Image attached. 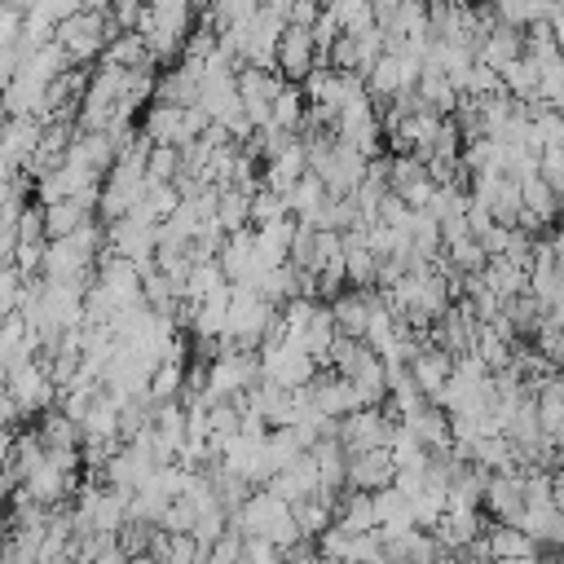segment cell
<instances>
[{
	"mask_svg": "<svg viewBox=\"0 0 564 564\" xmlns=\"http://www.w3.org/2000/svg\"><path fill=\"white\" fill-rule=\"evenodd\" d=\"M234 529L247 533V538H264V542H273L278 551H295L300 542H308V538L300 533V524H295L291 502L278 498L273 489L251 494V498L242 502V511L234 516Z\"/></svg>",
	"mask_w": 564,
	"mask_h": 564,
	"instance_id": "cell-1",
	"label": "cell"
},
{
	"mask_svg": "<svg viewBox=\"0 0 564 564\" xmlns=\"http://www.w3.org/2000/svg\"><path fill=\"white\" fill-rule=\"evenodd\" d=\"M278 322V308L256 286H234L229 300V330L220 339V352H260L269 330Z\"/></svg>",
	"mask_w": 564,
	"mask_h": 564,
	"instance_id": "cell-2",
	"label": "cell"
},
{
	"mask_svg": "<svg viewBox=\"0 0 564 564\" xmlns=\"http://www.w3.org/2000/svg\"><path fill=\"white\" fill-rule=\"evenodd\" d=\"M159 242H163V225L150 220V216H141V212H132V216L106 225V251H115V256L141 264V273H154V269H159V264H154Z\"/></svg>",
	"mask_w": 564,
	"mask_h": 564,
	"instance_id": "cell-3",
	"label": "cell"
},
{
	"mask_svg": "<svg viewBox=\"0 0 564 564\" xmlns=\"http://www.w3.org/2000/svg\"><path fill=\"white\" fill-rule=\"evenodd\" d=\"M115 35H119V31H115L110 13H93V9H79L75 18H66V22L57 26V40H62V48L70 53L75 66L106 57V44H110Z\"/></svg>",
	"mask_w": 564,
	"mask_h": 564,
	"instance_id": "cell-4",
	"label": "cell"
},
{
	"mask_svg": "<svg viewBox=\"0 0 564 564\" xmlns=\"http://www.w3.org/2000/svg\"><path fill=\"white\" fill-rule=\"evenodd\" d=\"M260 352H216L207 361V392L212 401H238L260 383Z\"/></svg>",
	"mask_w": 564,
	"mask_h": 564,
	"instance_id": "cell-5",
	"label": "cell"
},
{
	"mask_svg": "<svg viewBox=\"0 0 564 564\" xmlns=\"http://www.w3.org/2000/svg\"><path fill=\"white\" fill-rule=\"evenodd\" d=\"M397 432V414L388 405H366L348 419H339V445L348 454H370V449H388Z\"/></svg>",
	"mask_w": 564,
	"mask_h": 564,
	"instance_id": "cell-6",
	"label": "cell"
},
{
	"mask_svg": "<svg viewBox=\"0 0 564 564\" xmlns=\"http://www.w3.org/2000/svg\"><path fill=\"white\" fill-rule=\"evenodd\" d=\"M260 375L295 392V388H308V383L317 379V361H313L300 344L278 339V344H264V348H260Z\"/></svg>",
	"mask_w": 564,
	"mask_h": 564,
	"instance_id": "cell-7",
	"label": "cell"
},
{
	"mask_svg": "<svg viewBox=\"0 0 564 564\" xmlns=\"http://www.w3.org/2000/svg\"><path fill=\"white\" fill-rule=\"evenodd\" d=\"M220 467L251 480V485H269L273 480V467H269V436H251V432H238L220 445Z\"/></svg>",
	"mask_w": 564,
	"mask_h": 564,
	"instance_id": "cell-8",
	"label": "cell"
},
{
	"mask_svg": "<svg viewBox=\"0 0 564 564\" xmlns=\"http://www.w3.org/2000/svg\"><path fill=\"white\" fill-rule=\"evenodd\" d=\"M480 326H485V322L471 313V304H467V300H458V304H449V308H445V317L432 326V335H427V339H432L436 348H445L449 357H467V352H476Z\"/></svg>",
	"mask_w": 564,
	"mask_h": 564,
	"instance_id": "cell-9",
	"label": "cell"
},
{
	"mask_svg": "<svg viewBox=\"0 0 564 564\" xmlns=\"http://www.w3.org/2000/svg\"><path fill=\"white\" fill-rule=\"evenodd\" d=\"M322 66V48H317V35L308 26H286L282 44H278V75L286 84H304L313 70Z\"/></svg>",
	"mask_w": 564,
	"mask_h": 564,
	"instance_id": "cell-10",
	"label": "cell"
},
{
	"mask_svg": "<svg viewBox=\"0 0 564 564\" xmlns=\"http://www.w3.org/2000/svg\"><path fill=\"white\" fill-rule=\"evenodd\" d=\"M308 397H313V410H317V414H326V419H348V414L366 410V405H361L357 383H352V379H344L339 370L317 375V379L308 383Z\"/></svg>",
	"mask_w": 564,
	"mask_h": 564,
	"instance_id": "cell-11",
	"label": "cell"
},
{
	"mask_svg": "<svg viewBox=\"0 0 564 564\" xmlns=\"http://www.w3.org/2000/svg\"><path fill=\"white\" fill-rule=\"evenodd\" d=\"M520 194H524V212H520V229L533 238L542 229H551L560 216H564V198L542 181V176H524L520 181Z\"/></svg>",
	"mask_w": 564,
	"mask_h": 564,
	"instance_id": "cell-12",
	"label": "cell"
},
{
	"mask_svg": "<svg viewBox=\"0 0 564 564\" xmlns=\"http://www.w3.org/2000/svg\"><path fill=\"white\" fill-rule=\"evenodd\" d=\"M529 498H524V471H498L485 485V511L502 524H520Z\"/></svg>",
	"mask_w": 564,
	"mask_h": 564,
	"instance_id": "cell-13",
	"label": "cell"
},
{
	"mask_svg": "<svg viewBox=\"0 0 564 564\" xmlns=\"http://www.w3.org/2000/svg\"><path fill=\"white\" fill-rule=\"evenodd\" d=\"M397 485V458L392 449H370V454H348V489L379 494Z\"/></svg>",
	"mask_w": 564,
	"mask_h": 564,
	"instance_id": "cell-14",
	"label": "cell"
},
{
	"mask_svg": "<svg viewBox=\"0 0 564 564\" xmlns=\"http://www.w3.org/2000/svg\"><path fill=\"white\" fill-rule=\"evenodd\" d=\"M454 366H458V357H449L445 348H436L432 339L414 352V361H410V375H414V383L423 388V397L427 401H436L441 397V388L454 379Z\"/></svg>",
	"mask_w": 564,
	"mask_h": 564,
	"instance_id": "cell-15",
	"label": "cell"
},
{
	"mask_svg": "<svg viewBox=\"0 0 564 564\" xmlns=\"http://www.w3.org/2000/svg\"><path fill=\"white\" fill-rule=\"evenodd\" d=\"M383 546H388V560L397 564H449V551L432 529H410L401 538H388Z\"/></svg>",
	"mask_w": 564,
	"mask_h": 564,
	"instance_id": "cell-16",
	"label": "cell"
},
{
	"mask_svg": "<svg viewBox=\"0 0 564 564\" xmlns=\"http://www.w3.org/2000/svg\"><path fill=\"white\" fill-rule=\"evenodd\" d=\"M485 520H480V507H449L445 511V520L432 529L441 542H445V551L454 555V551H467V546H476L480 538H485Z\"/></svg>",
	"mask_w": 564,
	"mask_h": 564,
	"instance_id": "cell-17",
	"label": "cell"
},
{
	"mask_svg": "<svg viewBox=\"0 0 564 564\" xmlns=\"http://www.w3.org/2000/svg\"><path fill=\"white\" fill-rule=\"evenodd\" d=\"M480 546H485L494 560H502V564H516V560H538V542H533V538H529L520 524H502V520H494V524L485 529Z\"/></svg>",
	"mask_w": 564,
	"mask_h": 564,
	"instance_id": "cell-18",
	"label": "cell"
},
{
	"mask_svg": "<svg viewBox=\"0 0 564 564\" xmlns=\"http://www.w3.org/2000/svg\"><path fill=\"white\" fill-rule=\"evenodd\" d=\"M141 132L154 141V145H176L185 141V106H172V101H150L141 110Z\"/></svg>",
	"mask_w": 564,
	"mask_h": 564,
	"instance_id": "cell-19",
	"label": "cell"
},
{
	"mask_svg": "<svg viewBox=\"0 0 564 564\" xmlns=\"http://www.w3.org/2000/svg\"><path fill=\"white\" fill-rule=\"evenodd\" d=\"M269 489H273L278 498H286V502H300V498H308V494H322V471H317L313 449H308L304 458H295L291 467H282V471L269 480Z\"/></svg>",
	"mask_w": 564,
	"mask_h": 564,
	"instance_id": "cell-20",
	"label": "cell"
},
{
	"mask_svg": "<svg viewBox=\"0 0 564 564\" xmlns=\"http://www.w3.org/2000/svg\"><path fill=\"white\" fill-rule=\"evenodd\" d=\"M375 516H379V538H383V542H388V538H401V533H410V529H419L414 502H410L397 485H388V489L375 494Z\"/></svg>",
	"mask_w": 564,
	"mask_h": 564,
	"instance_id": "cell-21",
	"label": "cell"
},
{
	"mask_svg": "<svg viewBox=\"0 0 564 564\" xmlns=\"http://www.w3.org/2000/svg\"><path fill=\"white\" fill-rule=\"evenodd\" d=\"M375 300H379V291H357V286H348L344 295H335V300H330V313H335V322H339V335L366 339Z\"/></svg>",
	"mask_w": 564,
	"mask_h": 564,
	"instance_id": "cell-22",
	"label": "cell"
},
{
	"mask_svg": "<svg viewBox=\"0 0 564 564\" xmlns=\"http://www.w3.org/2000/svg\"><path fill=\"white\" fill-rule=\"evenodd\" d=\"M520 57H524V31H516V26H507V22H498V26L480 40V48H476V62L494 66L498 75H502L511 62H520Z\"/></svg>",
	"mask_w": 564,
	"mask_h": 564,
	"instance_id": "cell-23",
	"label": "cell"
},
{
	"mask_svg": "<svg viewBox=\"0 0 564 564\" xmlns=\"http://www.w3.org/2000/svg\"><path fill=\"white\" fill-rule=\"evenodd\" d=\"M291 511H295V524H300L304 538H322V533L339 520V494H330V489L308 494V498L291 502Z\"/></svg>",
	"mask_w": 564,
	"mask_h": 564,
	"instance_id": "cell-24",
	"label": "cell"
},
{
	"mask_svg": "<svg viewBox=\"0 0 564 564\" xmlns=\"http://www.w3.org/2000/svg\"><path fill=\"white\" fill-rule=\"evenodd\" d=\"M520 529L538 542V546H564V511L551 502H529L520 516Z\"/></svg>",
	"mask_w": 564,
	"mask_h": 564,
	"instance_id": "cell-25",
	"label": "cell"
},
{
	"mask_svg": "<svg viewBox=\"0 0 564 564\" xmlns=\"http://www.w3.org/2000/svg\"><path fill=\"white\" fill-rule=\"evenodd\" d=\"M198 93H203L198 66H194V62H176L172 70H163V75H159V93H154V101H172V106H198Z\"/></svg>",
	"mask_w": 564,
	"mask_h": 564,
	"instance_id": "cell-26",
	"label": "cell"
},
{
	"mask_svg": "<svg viewBox=\"0 0 564 564\" xmlns=\"http://www.w3.org/2000/svg\"><path fill=\"white\" fill-rule=\"evenodd\" d=\"M295 229H300V220H295V216H286V220H273V225H260V229H256V251H260L264 269L291 264V242H295Z\"/></svg>",
	"mask_w": 564,
	"mask_h": 564,
	"instance_id": "cell-27",
	"label": "cell"
},
{
	"mask_svg": "<svg viewBox=\"0 0 564 564\" xmlns=\"http://www.w3.org/2000/svg\"><path fill=\"white\" fill-rule=\"evenodd\" d=\"M502 322H507V335L511 339H538V330L546 326V308L524 291L516 300L502 304Z\"/></svg>",
	"mask_w": 564,
	"mask_h": 564,
	"instance_id": "cell-28",
	"label": "cell"
},
{
	"mask_svg": "<svg viewBox=\"0 0 564 564\" xmlns=\"http://www.w3.org/2000/svg\"><path fill=\"white\" fill-rule=\"evenodd\" d=\"M93 216H97V212H88V207H84V203H75V198L53 203V207H44V238H48V242L75 238Z\"/></svg>",
	"mask_w": 564,
	"mask_h": 564,
	"instance_id": "cell-29",
	"label": "cell"
},
{
	"mask_svg": "<svg viewBox=\"0 0 564 564\" xmlns=\"http://www.w3.org/2000/svg\"><path fill=\"white\" fill-rule=\"evenodd\" d=\"M282 88H286V79H282L278 70H260V66H242V70H238L242 106H273Z\"/></svg>",
	"mask_w": 564,
	"mask_h": 564,
	"instance_id": "cell-30",
	"label": "cell"
},
{
	"mask_svg": "<svg viewBox=\"0 0 564 564\" xmlns=\"http://www.w3.org/2000/svg\"><path fill=\"white\" fill-rule=\"evenodd\" d=\"M344 529L352 533H379V516H375V494H361V489H344L339 494V520Z\"/></svg>",
	"mask_w": 564,
	"mask_h": 564,
	"instance_id": "cell-31",
	"label": "cell"
},
{
	"mask_svg": "<svg viewBox=\"0 0 564 564\" xmlns=\"http://www.w3.org/2000/svg\"><path fill=\"white\" fill-rule=\"evenodd\" d=\"M502 88H507V93H511L520 106L542 101V66H538V62H529V57L511 62V66L502 70Z\"/></svg>",
	"mask_w": 564,
	"mask_h": 564,
	"instance_id": "cell-32",
	"label": "cell"
},
{
	"mask_svg": "<svg viewBox=\"0 0 564 564\" xmlns=\"http://www.w3.org/2000/svg\"><path fill=\"white\" fill-rule=\"evenodd\" d=\"M101 62H115V66H123V70L154 66V57H150V40H145L141 31H119V35L106 44V57H101Z\"/></svg>",
	"mask_w": 564,
	"mask_h": 564,
	"instance_id": "cell-33",
	"label": "cell"
},
{
	"mask_svg": "<svg viewBox=\"0 0 564 564\" xmlns=\"http://www.w3.org/2000/svg\"><path fill=\"white\" fill-rule=\"evenodd\" d=\"M502 300H516V295H524L529 291V269H520L516 260H507V256H494L489 264H485V273H480Z\"/></svg>",
	"mask_w": 564,
	"mask_h": 564,
	"instance_id": "cell-34",
	"label": "cell"
},
{
	"mask_svg": "<svg viewBox=\"0 0 564 564\" xmlns=\"http://www.w3.org/2000/svg\"><path fill=\"white\" fill-rule=\"evenodd\" d=\"M494 9H498V22H507L516 31H529L533 22H551L555 0H494Z\"/></svg>",
	"mask_w": 564,
	"mask_h": 564,
	"instance_id": "cell-35",
	"label": "cell"
},
{
	"mask_svg": "<svg viewBox=\"0 0 564 564\" xmlns=\"http://www.w3.org/2000/svg\"><path fill=\"white\" fill-rule=\"evenodd\" d=\"M216 220H220V229H225V234L251 229V194H247V189H234V185H220Z\"/></svg>",
	"mask_w": 564,
	"mask_h": 564,
	"instance_id": "cell-36",
	"label": "cell"
},
{
	"mask_svg": "<svg viewBox=\"0 0 564 564\" xmlns=\"http://www.w3.org/2000/svg\"><path fill=\"white\" fill-rule=\"evenodd\" d=\"M392 458H397V471H414V467H427L432 463V454H427V445L405 427V423H397V432H392Z\"/></svg>",
	"mask_w": 564,
	"mask_h": 564,
	"instance_id": "cell-37",
	"label": "cell"
},
{
	"mask_svg": "<svg viewBox=\"0 0 564 564\" xmlns=\"http://www.w3.org/2000/svg\"><path fill=\"white\" fill-rule=\"evenodd\" d=\"M185 361H163L159 370H154V379H150V397L154 401H181V392H185Z\"/></svg>",
	"mask_w": 564,
	"mask_h": 564,
	"instance_id": "cell-38",
	"label": "cell"
},
{
	"mask_svg": "<svg viewBox=\"0 0 564 564\" xmlns=\"http://www.w3.org/2000/svg\"><path fill=\"white\" fill-rule=\"evenodd\" d=\"M291 216V203L282 198V194H273L269 185H260L256 194H251V225L260 229V225H273V220H286Z\"/></svg>",
	"mask_w": 564,
	"mask_h": 564,
	"instance_id": "cell-39",
	"label": "cell"
},
{
	"mask_svg": "<svg viewBox=\"0 0 564 564\" xmlns=\"http://www.w3.org/2000/svg\"><path fill=\"white\" fill-rule=\"evenodd\" d=\"M181 167H185V154H181L176 145H154V154H150V167H145V176H150V181H167V185H176Z\"/></svg>",
	"mask_w": 564,
	"mask_h": 564,
	"instance_id": "cell-40",
	"label": "cell"
},
{
	"mask_svg": "<svg viewBox=\"0 0 564 564\" xmlns=\"http://www.w3.org/2000/svg\"><path fill=\"white\" fill-rule=\"evenodd\" d=\"M538 176L564 198V141H555V145L542 150V167H538Z\"/></svg>",
	"mask_w": 564,
	"mask_h": 564,
	"instance_id": "cell-41",
	"label": "cell"
},
{
	"mask_svg": "<svg viewBox=\"0 0 564 564\" xmlns=\"http://www.w3.org/2000/svg\"><path fill=\"white\" fill-rule=\"evenodd\" d=\"M494 93H507V88H502V75H498L494 66L476 62V66H471V79H467V93H463V97H494Z\"/></svg>",
	"mask_w": 564,
	"mask_h": 564,
	"instance_id": "cell-42",
	"label": "cell"
},
{
	"mask_svg": "<svg viewBox=\"0 0 564 564\" xmlns=\"http://www.w3.org/2000/svg\"><path fill=\"white\" fill-rule=\"evenodd\" d=\"M551 31H555V44L564 53V0H555V9H551Z\"/></svg>",
	"mask_w": 564,
	"mask_h": 564,
	"instance_id": "cell-43",
	"label": "cell"
},
{
	"mask_svg": "<svg viewBox=\"0 0 564 564\" xmlns=\"http://www.w3.org/2000/svg\"><path fill=\"white\" fill-rule=\"evenodd\" d=\"M542 564H564V555H546V560H542Z\"/></svg>",
	"mask_w": 564,
	"mask_h": 564,
	"instance_id": "cell-44",
	"label": "cell"
}]
</instances>
